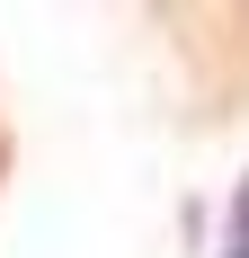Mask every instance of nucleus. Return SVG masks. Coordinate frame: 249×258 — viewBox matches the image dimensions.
I'll list each match as a JSON object with an SVG mask.
<instances>
[{"label": "nucleus", "mask_w": 249, "mask_h": 258, "mask_svg": "<svg viewBox=\"0 0 249 258\" xmlns=\"http://www.w3.org/2000/svg\"><path fill=\"white\" fill-rule=\"evenodd\" d=\"M223 258H249V178L231 196V223H223Z\"/></svg>", "instance_id": "obj_1"}, {"label": "nucleus", "mask_w": 249, "mask_h": 258, "mask_svg": "<svg viewBox=\"0 0 249 258\" xmlns=\"http://www.w3.org/2000/svg\"><path fill=\"white\" fill-rule=\"evenodd\" d=\"M0 169H9V134H0Z\"/></svg>", "instance_id": "obj_2"}]
</instances>
